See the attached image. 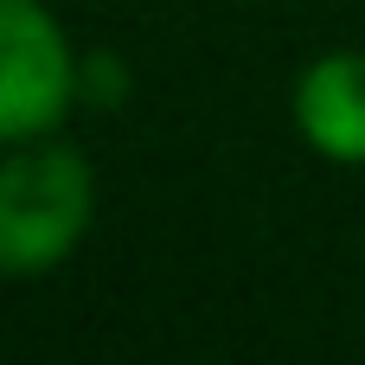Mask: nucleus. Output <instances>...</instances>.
Instances as JSON below:
<instances>
[{
  "label": "nucleus",
  "mask_w": 365,
  "mask_h": 365,
  "mask_svg": "<svg viewBox=\"0 0 365 365\" xmlns=\"http://www.w3.org/2000/svg\"><path fill=\"white\" fill-rule=\"evenodd\" d=\"M96 225V167L64 135L6 141L0 160V276H51Z\"/></svg>",
  "instance_id": "1"
},
{
  "label": "nucleus",
  "mask_w": 365,
  "mask_h": 365,
  "mask_svg": "<svg viewBox=\"0 0 365 365\" xmlns=\"http://www.w3.org/2000/svg\"><path fill=\"white\" fill-rule=\"evenodd\" d=\"M83 109V51L45 0H0V141L58 135Z\"/></svg>",
  "instance_id": "2"
},
{
  "label": "nucleus",
  "mask_w": 365,
  "mask_h": 365,
  "mask_svg": "<svg viewBox=\"0 0 365 365\" xmlns=\"http://www.w3.org/2000/svg\"><path fill=\"white\" fill-rule=\"evenodd\" d=\"M128 64H122V51H83V109H122L128 103Z\"/></svg>",
  "instance_id": "4"
},
{
  "label": "nucleus",
  "mask_w": 365,
  "mask_h": 365,
  "mask_svg": "<svg viewBox=\"0 0 365 365\" xmlns=\"http://www.w3.org/2000/svg\"><path fill=\"white\" fill-rule=\"evenodd\" d=\"M289 122L321 160L365 167V51L334 45L308 58L289 90Z\"/></svg>",
  "instance_id": "3"
}]
</instances>
